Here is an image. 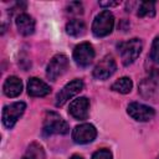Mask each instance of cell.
Instances as JSON below:
<instances>
[{
    "instance_id": "e0dca14e",
    "label": "cell",
    "mask_w": 159,
    "mask_h": 159,
    "mask_svg": "<svg viewBox=\"0 0 159 159\" xmlns=\"http://www.w3.org/2000/svg\"><path fill=\"white\" fill-rule=\"evenodd\" d=\"M22 159H45V152L40 144L32 143L26 149V153L24 154Z\"/></svg>"
},
{
    "instance_id": "7402d4cb",
    "label": "cell",
    "mask_w": 159,
    "mask_h": 159,
    "mask_svg": "<svg viewBox=\"0 0 159 159\" xmlns=\"http://www.w3.org/2000/svg\"><path fill=\"white\" fill-rule=\"evenodd\" d=\"M70 159H83V158H82L81 155H77V154H75V155H72Z\"/></svg>"
},
{
    "instance_id": "6da1fadb",
    "label": "cell",
    "mask_w": 159,
    "mask_h": 159,
    "mask_svg": "<svg viewBox=\"0 0 159 159\" xmlns=\"http://www.w3.org/2000/svg\"><path fill=\"white\" fill-rule=\"evenodd\" d=\"M114 27V16L109 10L101 11L92 22V34L96 37H106L108 36Z\"/></svg>"
},
{
    "instance_id": "3957f363",
    "label": "cell",
    "mask_w": 159,
    "mask_h": 159,
    "mask_svg": "<svg viewBox=\"0 0 159 159\" xmlns=\"http://www.w3.org/2000/svg\"><path fill=\"white\" fill-rule=\"evenodd\" d=\"M142 48H143V43L142 40L139 39H130L124 42H120L118 45V52L120 55L123 65L129 66L130 63H133L140 55Z\"/></svg>"
},
{
    "instance_id": "52a82bcc",
    "label": "cell",
    "mask_w": 159,
    "mask_h": 159,
    "mask_svg": "<svg viewBox=\"0 0 159 159\" xmlns=\"http://www.w3.org/2000/svg\"><path fill=\"white\" fill-rule=\"evenodd\" d=\"M94 48L89 42H81L73 50V60L80 67H87L94 58Z\"/></svg>"
},
{
    "instance_id": "603a6c76",
    "label": "cell",
    "mask_w": 159,
    "mask_h": 159,
    "mask_svg": "<svg viewBox=\"0 0 159 159\" xmlns=\"http://www.w3.org/2000/svg\"><path fill=\"white\" fill-rule=\"evenodd\" d=\"M157 159H159V157H158V158H157Z\"/></svg>"
},
{
    "instance_id": "2e32d148",
    "label": "cell",
    "mask_w": 159,
    "mask_h": 159,
    "mask_svg": "<svg viewBox=\"0 0 159 159\" xmlns=\"http://www.w3.org/2000/svg\"><path fill=\"white\" fill-rule=\"evenodd\" d=\"M114 92H118V93H122V94H127L132 91L133 88V82L129 77H120L119 80H117L112 87H111Z\"/></svg>"
},
{
    "instance_id": "ffe728a7",
    "label": "cell",
    "mask_w": 159,
    "mask_h": 159,
    "mask_svg": "<svg viewBox=\"0 0 159 159\" xmlns=\"http://www.w3.org/2000/svg\"><path fill=\"white\" fill-rule=\"evenodd\" d=\"M112 153L108 149H99L93 153L92 159H112Z\"/></svg>"
},
{
    "instance_id": "9c48e42d",
    "label": "cell",
    "mask_w": 159,
    "mask_h": 159,
    "mask_svg": "<svg viewBox=\"0 0 159 159\" xmlns=\"http://www.w3.org/2000/svg\"><path fill=\"white\" fill-rule=\"evenodd\" d=\"M116 70H117L116 61L113 60L112 56L107 55V56H104V57L96 65V67L93 68L92 75H93V77H94L96 80L103 81V80L109 78V77L116 72Z\"/></svg>"
},
{
    "instance_id": "ba28073f",
    "label": "cell",
    "mask_w": 159,
    "mask_h": 159,
    "mask_svg": "<svg viewBox=\"0 0 159 159\" xmlns=\"http://www.w3.org/2000/svg\"><path fill=\"white\" fill-rule=\"evenodd\" d=\"M97 129L91 123H83L73 128L72 130V139L77 144H87L96 139Z\"/></svg>"
},
{
    "instance_id": "5bb4252c",
    "label": "cell",
    "mask_w": 159,
    "mask_h": 159,
    "mask_svg": "<svg viewBox=\"0 0 159 159\" xmlns=\"http://www.w3.org/2000/svg\"><path fill=\"white\" fill-rule=\"evenodd\" d=\"M16 27L19 32L24 36H30L35 31V20L29 14H20L16 16Z\"/></svg>"
},
{
    "instance_id": "277c9868",
    "label": "cell",
    "mask_w": 159,
    "mask_h": 159,
    "mask_svg": "<svg viewBox=\"0 0 159 159\" xmlns=\"http://www.w3.org/2000/svg\"><path fill=\"white\" fill-rule=\"evenodd\" d=\"M26 109V103L25 102H15L11 104H7L2 109V123L6 128H12L15 125V123L20 119V117L24 114Z\"/></svg>"
},
{
    "instance_id": "8fae6325",
    "label": "cell",
    "mask_w": 159,
    "mask_h": 159,
    "mask_svg": "<svg viewBox=\"0 0 159 159\" xmlns=\"http://www.w3.org/2000/svg\"><path fill=\"white\" fill-rule=\"evenodd\" d=\"M68 113L77 120H84L89 113V101L86 97H80L70 103Z\"/></svg>"
},
{
    "instance_id": "5b68a950",
    "label": "cell",
    "mask_w": 159,
    "mask_h": 159,
    "mask_svg": "<svg viewBox=\"0 0 159 159\" xmlns=\"http://www.w3.org/2000/svg\"><path fill=\"white\" fill-rule=\"evenodd\" d=\"M82 89H83V81L80 78L72 80L71 82L66 83L62 87V89L56 94V101H55L56 107H62L68 99L78 94Z\"/></svg>"
},
{
    "instance_id": "44dd1931",
    "label": "cell",
    "mask_w": 159,
    "mask_h": 159,
    "mask_svg": "<svg viewBox=\"0 0 159 159\" xmlns=\"http://www.w3.org/2000/svg\"><path fill=\"white\" fill-rule=\"evenodd\" d=\"M119 5V1H101L99 6H106V7H111V6H117Z\"/></svg>"
},
{
    "instance_id": "7a4b0ae2",
    "label": "cell",
    "mask_w": 159,
    "mask_h": 159,
    "mask_svg": "<svg viewBox=\"0 0 159 159\" xmlns=\"http://www.w3.org/2000/svg\"><path fill=\"white\" fill-rule=\"evenodd\" d=\"M68 130H70L68 123L60 114H57L55 112L46 113L43 125H42L43 135L48 137L52 134H66V133H68Z\"/></svg>"
},
{
    "instance_id": "9a60e30c",
    "label": "cell",
    "mask_w": 159,
    "mask_h": 159,
    "mask_svg": "<svg viewBox=\"0 0 159 159\" xmlns=\"http://www.w3.org/2000/svg\"><path fill=\"white\" fill-rule=\"evenodd\" d=\"M86 30H87L86 29V24L82 20H78V19L71 20L66 25V32L70 36H73V37H80V36L84 35Z\"/></svg>"
},
{
    "instance_id": "8992f818",
    "label": "cell",
    "mask_w": 159,
    "mask_h": 159,
    "mask_svg": "<svg viewBox=\"0 0 159 159\" xmlns=\"http://www.w3.org/2000/svg\"><path fill=\"white\" fill-rule=\"evenodd\" d=\"M67 67H68L67 56L63 53H57L50 60V62L46 67V76L48 80L56 81L67 70Z\"/></svg>"
},
{
    "instance_id": "d6986e66",
    "label": "cell",
    "mask_w": 159,
    "mask_h": 159,
    "mask_svg": "<svg viewBox=\"0 0 159 159\" xmlns=\"http://www.w3.org/2000/svg\"><path fill=\"white\" fill-rule=\"evenodd\" d=\"M150 60L159 65V36H157L154 40H153V43H152V48H150Z\"/></svg>"
},
{
    "instance_id": "30bf717a",
    "label": "cell",
    "mask_w": 159,
    "mask_h": 159,
    "mask_svg": "<svg viewBox=\"0 0 159 159\" xmlns=\"http://www.w3.org/2000/svg\"><path fill=\"white\" fill-rule=\"evenodd\" d=\"M127 112L133 119L138 122H148L153 119L155 116V111L152 107L145 106L143 103H138V102L129 103L127 107Z\"/></svg>"
},
{
    "instance_id": "ac0fdd59",
    "label": "cell",
    "mask_w": 159,
    "mask_h": 159,
    "mask_svg": "<svg viewBox=\"0 0 159 159\" xmlns=\"http://www.w3.org/2000/svg\"><path fill=\"white\" fill-rule=\"evenodd\" d=\"M137 15L139 17H145V16L153 17L155 15V2H153V1H143V2H140Z\"/></svg>"
},
{
    "instance_id": "7c38bea8",
    "label": "cell",
    "mask_w": 159,
    "mask_h": 159,
    "mask_svg": "<svg viewBox=\"0 0 159 159\" xmlns=\"http://www.w3.org/2000/svg\"><path fill=\"white\" fill-rule=\"evenodd\" d=\"M51 92V87L37 77H31L27 82V93L31 97H45Z\"/></svg>"
},
{
    "instance_id": "4fadbf2b",
    "label": "cell",
    "mask_w": 159,
    "mask_h": 159,
    "mask_svg": "<svg viewBox=\"0 0 159 159\" xmlns=\"http://www.w3.org/2000/svg\"><path fill=\"white\" fill-rule=\"evenodd\" d=\"M2 92L9 98L17 97L22 92V81L16 76H9L4 82Z\"/></svg>"
}]
</instances>
